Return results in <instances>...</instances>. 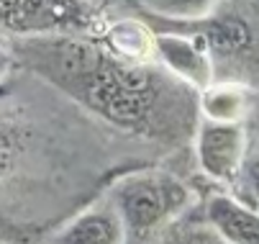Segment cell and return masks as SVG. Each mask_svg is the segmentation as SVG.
<instances>
[{
	"label": "cell",
	"instance_id": "6da1fadb",
	"mask_svg": "<svg viewBox=\"0 0 259 244\" xmlns=\"http://www.w3.org/2000/svg\"><path fill=\"white\" fill-rule=\"evenodd\" d=\"M11 52L131 139L164 149L193 142L200 93L157 59L118 57L95 36H23Z\"/></svg>",
	"mask_w": 259,
	"mask_h": 244
},
{
	"label": "cell",
	"instance_id": "7a4b0ae2",
	"mask_svg": "<svg viewBox=\"0 0 259 244\" xmlns=\"http://www.w3.org/2000/svg\"><path fill=\"white\" fill-rule=\"evenodd\" d=\"M105 195L123 221L128 244H152L200 203L198 190L164 167L121 172Z\"/></svg>",
	"mask_w": 259,
	"mask_h": 244
},
{
	"label": "cell",
	"instance_id": "3957f363",
	"mask_svg": "<svg viewBox=\"0 0 259 244\" xmlns=\"http://www.w3.org/2000/svg\"><path fill=\"white\" fill-rule=\"evenodd\" d=\"M164 28H180L200 39L213 64V83L259 90V0H226L200 21L164 23Z\"/></svg>",
	"mask_w": 259,
	"mask_h": 244
},
{
	"label": "cell",
	"instance_id": "277c9868",
	"mask_svg": "<svg viewBox=\"0 0 259 244\" xmlns=\"http://www.w3.org/2000/svg\"><path fill=\"white\" fill-rule=\"evenodd\" d=\"M105 18L80 0H0V26L23 36H98Z\"/></svg>",
	"mask_w": 259,
	"mask_h": 244
},
{
	"label": "cell",
	"instance_id": "5b68a950",
	"mask_svg": "<svg viewBox=\"0 0 259 244\" xmlns=\"http://www.w3.org/2000/svg\"><path fill=\"white\" fill-rule=\"evenodd\" d=\"M251 147L246 124L200 118L193 136V157L200 175L218 188H236Z\"/></svg>",
	"mask_w": 259,
	"mask_h": 244
},
{
	"label": "cell",
	"instance_id": "8992f818",
	"mask_svg": "<svg viewBox=\"0 0 259 244\" xmlns=\"http://www.w3.org/2000/svg\"><path fill=\"white\" fill-rule=\"evenodd\" d=\"M154 57L172 75L203 93L213 85V64L198 36L180 28H154Z\"/></svg>",
	"mask_w": 259,
	"mask_h": 244
},
{
	"label": "cell",
	"instance_id": "52a82bcc",
	"mask_svg": "<svg viewBox=\"0 0 259 244\" xmlns=\"http://www.w3.org/2000/svg\"><path fill=\"white\" fill-rule=\"evenodd\" d=\"M44 244H128L116 206L103 193L80 214L57 226Z\"/></svg>",
	"mask_w": 259,
	"mask_h": 244
},
{
	"label": "cell",
	"instance_id": "ba28073f",
	"mask_svg": "<svg viewBox=\"0 0 259 244\" xmlns=\"http://www.w3.org/2000/svg\"><path fill=\"white\" fill-rule=\"evenodd\" d=\"M198 214L229 244H259V211L229 190H213L200 198Z\"/></svg>",
	"mask_w": 259,
	"mask_h": 244
},
{
	"label": "cell",
	"instance_id": "9c48e42d",
	"mask_svg": "<svg viewBox=\"0 0 259 244\" xmlns=\"http://www.w3.org/2000/svg\"><path fill=\"white\" fill-rule=\"evenodd\" d=\"M254 93L256 90L236 83H213L200 93V118L246 124V116L254 103Z\"/></svg>",
	"mask_w": 259,
	"mask_h": 244
},
{
	"label": "cell",
	"instance_id": "30bf717a",
	"mask_svg": "<svg viewBox=\"0 0 259 244\" xmlns=\"http://www.w3.org/2000/svg\"><path fill=\"white\" fill-rule=\"evenodd\" d=\"M146 21L157 23H190L210 16L226 0H136Z\"/></svg>",
	"mask_w": 259,
	"mask_h": 244
},
{
	"label": "cell",
	"instance_id": "8fae6325",
	"mask_svg": "<svg viewBox=\"0 0 259 244\" xmlns=\"http://www.w3.org/2000/svg\"><path fill=\"white\" fill-rule=\"evenodd\" d=\"M152 244H229L226 239H221L205 221L200 214H195V208L180 219L177 224H172L159 239H154Z\"/></svg>",
	"mask_w": 259,
	"mask_h": 244
},
{
	"label": "cell",
	"instance_id": "7c38bea8",
	"mask_svg": "<svg viewBox=\"0 0 259 244\" xmlns=\"http://www.w3.org/2000/svg\"><path fill=\"white\" fill-rule=\"evenodd\" d=\"M236 188H244V198L246 203H251L256 211H259V147L251 144L249 147V154H246V162H244V172H241V180Z\"/></svg>",
	"mask_w": 259,
	"mask_h": 244
},
{
	"label": "cell",
	"instance_id": "4fadbf2b",
	"mask_svg": "<svg viewBox=\"0 0 259 244\" xmlns=\"http://www.w3.org/2000/svg\"><path fill=\"white\" fill-rule=\"evenodd\" d=\"M13 159H16V136L6 124H0V178L13 167Z\"/></svg>",
	"mask_w": 259,
	"mask_h": 244
},
{
	"label": "cell",
	"instance_id": "5bb4252c",
	"mask_svg": "<svg viewBox=\"0 0 259 244\" xmlns=\"http://www.w3.org/2000/svg\"><path fill=\"white\" fill-rule=\"evenodd\" d=\"M246 129H249V136H251V144L259 147V90L254 93L251 111H249V116H246Z\"/></svg>",
	"mask_w": 259,
	"mask_h": 244
},
{
	"label": "cell",
	"instance_id": "9a60e30c",
	"mask_svg": "<svg viewBox=\"0 0 259 244\" xmlns=\"http://www.w3.org/2000/svg\"><path fill=\"white\" fill-rule=\"evenodd\" d=\"M80 3H85L88 8H93V11L100 13V16H108L110 11L121 3V0H80Z\"/></svg>",
	"mask_w": 259,
	"mask_h": 244
},
{
	"label": "cell",
	"instance_id": "2e32d148",
	"mask_svg": "<svg viewBox=\"0 0 259 244\" xmlns=\"http://www.w3.org/2000/svg\"><path fill=\"white\" fill-rule=\"evenodd\" d=\"M13 62H16V59H13V52H11V49H6V47H0V83H3V80L8 77Z\"/></svg>",
	"mask_w": 259,
	"mask_h": 244
},
{
	"label": "cell",
	"instance_id": "e0dca14e",
	"mask_svg": "<svg viewBox=\"0 0 259 244\" xmlns=\"http://www.w3.org/2000/svg\"><path fill=\"white\" fill-rule=\"evenodd\" d=\"M0 244H3V241H0Z\"/></svg>",
	"mask_w": 259,
	"mask_h": 244
}]
</instances>
